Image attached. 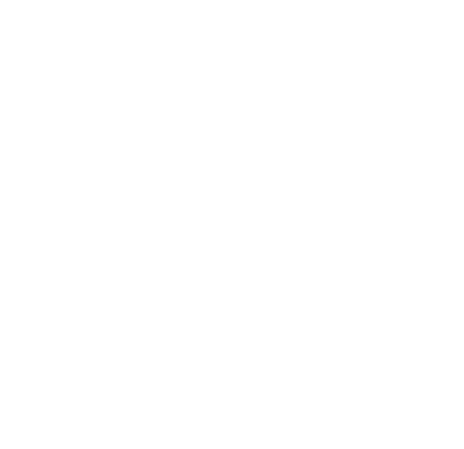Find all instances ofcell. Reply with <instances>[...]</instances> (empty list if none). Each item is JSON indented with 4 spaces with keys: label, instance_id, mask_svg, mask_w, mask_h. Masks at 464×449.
Segmentation results:
<instances>
[]
</instances>
